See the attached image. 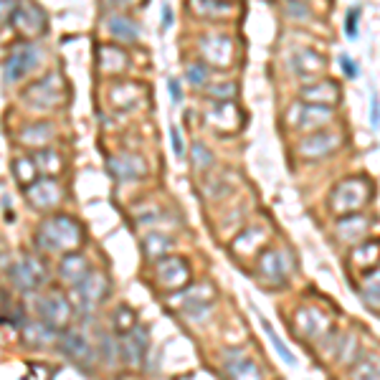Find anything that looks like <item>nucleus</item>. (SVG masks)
<instances>
[{"label": "nucleus", "instance_id": "f257e3e1", "mask_svg": "<svg viewBox=\"0 0 380 380\" xmlns=\"http://www.w3.org/2000/svg\"><path fill=\"white\" fill-rule=\"evenodd\" d=\"M34 241L41 251H46V254L66 256V254H74L81 246V241H84V228H81V223H76L74 218L58 213V216L46 218V221L41 223Z\"/></svg>", "mask_w": 380, "mask_h": 380}, {"label": "nucleus", "instance_id": "f03ea898", "mask_svg": "<svg viewBox=\"0 0 380 380\" xmlns=\"http://www.w3.org/2000/svg\"><path fill=\"white\" fill-rule=\"evenodd\" d=\"M370 200V183L363 178H347V180L337 183L332 195H329V208L337 216H350V213H360L365 203Z\"/></svg>", "mask_w": 380, "mask_h": 380}, {"label": "nucleus", "instance_id": "7ed1b4c3", "mask_svg": "<svg viewBox=\"0 0 380 380\" xmlns=\"http://www.w3.org/2000/svg\"><path fill=\"white\" fill-rule=\"evenodd\" d=\"M36 314H38L41 322H46L48 327L63 332L66 324L71 322V317H74V307L66 299V294L51 292V294H41L38 299H36Z\"/></svg>", "mask_w": 380, "mask_h": 380}, {"label": "nucleus", "instance_id": "20e7f679", "mask_svg": "<svg viewBox=\"0 0 380 380\" xmlns=\"http://www.w3.org/2000/svg\"><path fill=\"white\" fill-rule=\"evenodd\" d=\"M38 63H41V48L36 43L13 46V51L8 53V58H6V68H3L6 81L8 84H18V81L26 79Z\"/></svg>", "mask_w": 380, "mask_h": 380}, {"label": "nucleus", "instance_id": "39448f33", "mask_svg": "<svg viewBox=\"0 0 380 380\" xmlns=\"http://www.w3.org/2000/svg\"><path fill=\"white\" fill-rule=\"evenodd\" d=\"M48 279L46 264L36 256H23L16 267H11V282L18 292L23 294H34L43 287V282Z\"/></svg>", "mask_w": 380, "mask_h": 380}, {"label": "nucleus", "instance_id": "423d86ee", "mask_svg": "<svg viewBox=\"0 0 380 380\" xmlns=\"http://www.w3.org/2000/svg\"><path fill=\"white\" fill-rule=\"evenodd\" d=\"M155 282L163 289H183L190 282V267L180 256H165L155 264Z\"/></svg>", "mask_w": 380, "mask_h": 380}, {"label": "nucleus", "instance_id": "0eeeda50", "mask_svg": "<svg viewBox=\"0 0 380 380\" xmlns=\"http://www.w3.org/2000/svg\"><path fill=\"white\" fill-rule=\"evenodd\" d=\"M61 94H63V84L56 74H48L43 76L41 81H36L29 91H26V102L31 104L34 109H41V112H48L53 109L58 102H61Z\"/></svg>", "mask_w": 380, "mask_h": 380}, {"label": "nucleus", "instance_id": "6e6552de", "mask_svg": "<svg viewBox=\"0 0 380 380\" xmlns=\"http://www.w3.org/2000/svg\"><path fill=\"white\" fill-rule=\"evenodd\" d=\"M342 145V137L337 132H329V130H317V132H309L304 140L297 145L302 158L307 160H319V158H327L332 155L337 148Z\"/></svg>", "mask_w": 380, "mask_h": 380}, {"label": "nucleus", "instance_id": "1a4fd4ad", "mask_svg": "<svg viewBox=\"0 0 380 380\" xmlns=\"http://www.w3.org/2000/svg\"><path fill=\"white\" fill-rule=\"evenodd\" d=\"M74 292L81 302V309H94V307H99L109 297V279L104 277L102 272H94V269H91V272L76 284Z\"/></svg>", "mask_w": 380, "mask_h": 380}, {"label": "nucleus", "instance_id": "9d476101", "mask_svg": "<svg viewBox=\"0 0 380 380\" xmlns=\"http://www.w3.org/2000/svg\"><path fill=\"white\" fill-rule=\"evenodd\" d=\"M332 120V107L327 104H299L297 112H292V125L299 132H317L324 130V125Z\"/></svg>", "mask_w": 380, "mask_h": 380}, {"label": "nucleus", "instance_id": "9b49d317", "mask_svg": "<svg viewBox=\"0 0 380 380\" xmlns=\"http://www.w3.org/2000/svg\"><path fill=\"white\" fill-rule=\"evenodd\" d=\"M13 23L23 36H41L46 31V16L34 0H21L13 11Z\"/></svg>", "mask_w": 380, "mask_h": 380}, {"label": "nucleus", "instance_id": "f8f14e48", "mask_svg": "<svg viewBox=\"0 0 380 380\" xmlns=\"http://www.w3.org/2000/svg\"><path fill=\"white\" fill-rule=\"evenodd\" d=\"M294 324L307 340H319L329 329V317L317 307H302L294 314Z\"/></svg>", "mask_w": 380, "mask_h": 380}, {"label": "nucleus", "instance_id": "ddd939ff", "mask_svg": "<svg viewBox=\"0 0 380 380\" xmlns=\"http://www.w3.org/2000/svg\"><path fill=\"white\" fill-rule=\"evenodd\" d=\"M287 274H289V267H287L284 251L269 249L259 256V277L267 284H284L287 282Z\"/></svg>", "mask_w": 380, "mask_h": 380}, {"label": "nucleus", "instance_id": "4468645a", "mask_svg": "<svg viewBox=\"0 0 380 380\" xmlns=\"http://www.w3.org/2000/svg\"><path fill=\"white\" fill-rule=\"evenodd\" d=\"M26 198H29V203L34 205V208L51 210V208H56L58 200H61V188H58V183L43 178V180H36L34 185H29Z\"/></svg>", "mask_w": 380, "mask_h": 380}, {"label": "nucleus", "instance_id": "2eb2a0df", "mask_svg": "<svg viewBox=\"0 0 380 380\" xmlns=\"http://www.w3.org/2000/svg\"><path fill=\"white\" fill-rule=\"evenodd\" d=\"M58 347H61L63 355H66L68 360H74L76 365H89L91 360H94V350H91V345L86 342V337L79 335V332H66V329H63L61 337H58Z\"/></svg>", "mask_w": 380, "mask_h": 380}, {"label": "nucleus", "instance_id": "dca6fc26", "mask_svg": "<svg viewBox=\"0 0 380 380\" xmlns=\"http://www.w3.org/2000/svg\"><path fill=\"white\" fill-rule=\"evenodd\" d=\"M200 53L208 58L210 63H216V66H228L233 58V43L226 38V36H203L200 38Z\"/></svg>", "mask_w": 380, "mask_h": 380}, {"label": "nucleus", "instance_id": "f3484780", "mask_svg": "<svg viewBox=\"0 0 380 380\" xmlns=\"http://www.w3.org/2000/svg\"><path fill=\"white\" fill-rule=\"evenodd\" d=\"M145 350H148V332L145 327H132L130 332L122 335V355L130 365H140L145 358Z\"/></svg>", "mask_w": 380, "mask_h": 380}, {"label": "nucleus", "instance_id": "a211bd4d", "mask_svg": "<svg viewBox=\"0 0 380 380\" xmlns=\"http://www.w3.org/2000/svg\"><path fill=\"white\" fill-rule=\"evenodd\" d=\"M289 66L294 68V74H299L302 79H312V76H317L324 68V58L317 51H312V48H299V51L292 53Z\"/></svg>", "mask_w": 380, "mask_h": 380}, {"label": "nucleus", "instance_id": "6ab92c4d", "mask_svg": "<svg viewBox=\"0 0 380 380\" xmlns=\"http://www.w3.org/2000/svg\"><path fill=\"white\" fill-rule=\"evenodd\" d=\"M89 272H91L89 261H86L79 251H74V254H66L61 259V264H58V277H61L63 282L71 284V287H76V284H79Z\"/></svg>", "mask_w": 380, "mask_h": 380}, {"label": "nucleus", "instance_id": "aec40b11", "mask_svg": "<svg viewBox=\"0 0 380 380\" xmlns=\"http://www.w3.org/2000/svg\"><path fill=\"white\" fill-rule=\"evenodd\" d=\"M226 375L228 380H261V370L254 360H249L241 352H233L226 360Z\"/></svg>", "mask_w": 380, "mask_h": 380}, {"label": "nucleus", "instance_id": "412c9836", "mask_svg": "<svg viewBox=\"0 0 380 380\" xmlns=\"http://www.w3.org/2000/svg\"><path fill=\"white\" fill-rule=\"evenodd\" d=\"M109 168H112L117 180H137V178L145 175V163H142L140 158H135V155L112 158L109 160Z\"/></svg>", "mask_w": 380, "mask_h": 380}, {"label": "nucleus", "instance_id": "4be33fe9", "mask_svg": "<svg viewBox=\"0 0 380 380\" xmlns=\"http://www.w3.org/2000/svg\"><path fill=\"white\" fill-rule=\"evenodd\" d=\"M370 221L360 213H350V216H342V221L337 223V236L340 241H360L368 231Z\"/></svg>", "mask_w": 380, "mask_h": 380}, {"label": "nucleus", "instance_id": "5701e85b", "mask_svg": "<svg viewBox=\"0 0 380 380\" xmlns=\"http://www.w3.org/2000/svg\"><path fill=\"white\" fill-rule=\"evenodd\" d=\"M107 31L117 41H137L140 38V26L125 16H109L107 18Z\"/></svg>", "mask_w": 380, "mask_h": 380}, {"label": "nucleus", "instance_id": "b1692460", "mask_svg": "<svg viewBox=\"0 0 380 380\" xmlns=\"http://www.w3.org/2000/svg\"><path fill=\"white\" fill-rule=\"evenodd\" d=\"M99 66L102 71L112 74V71H125L130 66V58L122 48H114V46H102V51H99Z\"/></svg>", "mask_w": 380, "mask_h": 380}, {"label": "nucleus", "instance_id": "393cba45", "mask_svg": "<svg viewBox=\"0 0 380 380\" xmlns=\"http://www.w3.org/2000/svg\"><path fill=\"white\" fill-rule=\"evenodd\" d=\"M352 264H355V269H360L363 274L373 272L375 264L380 261V244H363L358 246V249L352 251Z\"/></svg>", "mask_w": 380, "mask_h": 380}, {"label": "nucleus", "instance_id": "a878e982", "mask_svg": "<svg viewBox=\"0 0 380 380\" xmlns=\"http://www.w3.org/2000/svg\"><path fill=\"white\" fill-rule=\"evenodd\" d=\"M26 342L29 345H51V342H58V337H61V332L53 327H48L46 322H36V324H29L26 327Z\"/></svg>", "mask_w": 380, "mask_h": 380}, {"label": "nucleus", "instance_id": "bb28decb", "mask_svg": "<svg viewBox=\"0 0 380 380\" xmlns=\"http://www.w3.org/2000/svg\"><path fill=\"white\" fill-rule=\"evenodd\" d=\"M31 160H34L36 170H38L41 175H56L63 168V160L56 155V150H36V155Z\"/></svg>", "mask_w": 380, "mask_h": 380}, {"label": "nucleus", "instance_id": "cd10ccee", "mask_svg": "<svg viewBox=\"0 0 380 380\" xmlns=\"http://www.w3.org/2000/svg\"><path fill=\"white\" fill-rule=\"evenodd\" d=\"M350 380H380V355H365L352 368Z\"/></svg>", "mask_w": 380, "mask_h": 380}, {"label": "nucleus", "instance_id": "c85d7f7f", "mask_svg": "<svg viewBox=\"0 0 380 380\" xmlns=\"http://www.w3.org/2000/svg\"><path fill=\"white\" fill-rule=\"evenodd\" d=\"M363 299H365V304H368V307L380 309V269H373V272L365 274Z\"/></svg>", "mask_w": 380, "mask_h": 380}, {"label": "nucleus", "instance_id": "c756f323", "mask_svg": "<svg viewBox=\"0 0 380 380\" xmlns=\"http://www.w3.org/2000/svg\"><path fill=\"white\" fill-rule=\"evenodd\" d=\"M236 117H239V114H236V109H233L231 102H221L210 109V120L218 122V127L226 132L236 130Z\"/></svg>", "mask_w": 380, "mask_h": 380}, {"label": "nucleus", "instance_id": "7c9ffc66", "mask_svg": "<svg viewBox=\"0 0 380 380\" xmlns=\"http://www.w3.org/2000/svg\"><path fill=\"white\" fill-rule=\"evenodd\" d=\"M18 137H21L23 145H43V142H48L53 137V130H51V125H36V127L21 130Z\"/></svg>", "mask_w": 380, "mask_h": 380}, {"label": "nucleus", "instance_id": "2f4dec72", "mask_svg": "<svg viewBox=\"0 0 380 380\" xmlns=\"http://www.w3.org/2000/svg\"><path fill=\"white\" fill-rule=\"evenodd\" d=\"M261 239H264V228H249V231H244L239 239H236L233 249L241 251V254H254V251L259 249Z\"/></svg>", "mask_w": 380, "mask_h": 380}, {"label": "nucleus", "instance_id": "473e14b6", "mask_svg": "<svg viewBox=\"0 0 380 380\" xmlns=\"http://www.w3.org/2000/svg\"><path fill=\"white\" fill-rule=\"evenodd\" d=\"M36 173L38 170H36V165L31 158H18L16 163H13V175H16V180L23 183L26 188L36 183Z\"/></svg>", "mask_w": 380, "mask_h": 380}, {"label": "nucleus", "instance_id": "72a5a7b5", "mask_svg": "<svg viewBox=\"0 0 380 380\" xmlns=\"http://www.w3.org/2000/svg\"><path fill=\"white\" fill-rule=\"evenodd\" d=\"M261 327H264V332H267V337H269V340H272L274 350L279 352V358H282L287 365H294V363H297V358H294V355H292V350H289V347H287V342H284L282 337H279L277 332H274V327H272V324H269L267 319H261Z\"/></svg>", "mask_w": 380, "mask_h": 380}, {"label": "nucleus", "instance_id": "f704fd0d", "mask_svg": "<svg viewBox=\"0 0 380 380\" xmlns=\"http://www.w3.org/2000/svg\"><path fill=\"white\" fill-rule=\"evenodd\" d=\"M173 241L168 239V236H163V233H150L148 239H145V251H148L150 259H158V256H163L165 251H170Z\"/></svg>", "mask_w": 380, "mask_h": 380}, {"label": "nucleus", "instance_id": "c9c22d12", "mask_svg": "<svg viewBox=\"0 0 380 380\" xmlns=\"http://www.w3.org/2000/svg\"><path fill=\"white\" fill-rule=\"evenodd\" d=\"M137 324L135 314H132V309H127V307H120V312L114 314V327H117V332L120 335H125V332H130L132 327Z\"/></svg>", "mask_w": 380, "mask_h": 380}, {"label": "nucleus", "instance_id": "e433bc0d", "mask_svg": "<svg viewBox=\"0 0 380 380\" xmlns=\"http://www.w3.org/2000/svg\"><path fill=\"white\" fill-rule=\"evenodd\" d=\"M193 165H195V170H205V168L213 165V155H210V150L205 148V145H200V142L193 145Z\"/></svg>", "mask_w": 380, "mask_h": 380}, {"label": "nucleus", "instance_id": "4c0bfd02", "mask_svg": "<svg viewBox=\"0 0 380 380\" xmlns=\"http://www.w3.org/2000/svg\"><path fill=\"white\" fill-rule=\"evenodd\" d=\"M188 81L193 86H203L205 81H208V68H205L203 63H190V66H188Z\"/></svg>", "mask_w": 380, "mask_h": 380}, {"label": "nucleus", "instance_id": "58836bf2", "mask_svg": "<svg viewBox=\"0 0 380 380\" xmlns=\"http://www.w3.org/2000/svg\"><path fill=\"white\" fill-rule=\"evenodd\" d=\"M358 18H360V11H358V8H352V11L347 13V21H345V34H347V38H355V36H358Z\"/></svg>", "mask_w": 380, "mask_h": 380}, {"label": "nucleus", "instance_id": "ea45409f", "mask_svg": "<svg viewBox=\"0 0 380 380\" xmlns=\"http://www.w3.org/2000/svg\"><path fill=\"white\" fill-rule=\"evenodd\" d=\"M170 142H173V153H175L178 158H183V155H185V145H183V135L178 127H170Z\"/></svg>", "mask_w": 380, "mask_h": 380}, {"label": "nucleus", "instance_id": "a19ab883", "mask_svg": "<svg viewBox=\"0 0 380 380\" xmlns=\"http://www.w3.org/2000/svg\"><path fill=\"white\" fill-rule=\"evenodd\" d=\"M340 63H342V71H345L347 79H355V76H358V66H355V61H352L347 53H342L340 56Z\"/></svg>", "mask_w": 380, "mask_h": 380}, {"label": "nucleus", "instance_id": "79ce46f5", "mask_svg": "<svg viewBox=\"0 0 380 380\" xmlns=\"http://www.w3.org/2000/svg\"><path fill=\"white\" fill-rule=\"evenodd\" d=\"M370 125L378 127L380 125V112H378V97H370Z\"/></svg>", "mask_w": 380, "mask_h": 380}, {"label": "nucleus", "instance_id": "37998d69", "mask_svg": "<svg viewBox=\"0 0 380 380\" xmlns=\"http://www.w3.org/2000/svg\"><path fill=\"white\" fill-rule=\"evenodd\" d=\"M170 97H173V102H175V104L183 102V89H180V84H178L175 79H170Z\"/></svg>", "mask_w": 380, "mask_h": 380}, {"label": "nucleus", "instance_id": "c03bdc74", "mask_svg": "<svg viewBox=\"0 0 380 380\" xmlns=\"http://www.w3.org/2000/svg\"><path fill=\"white\" fill-rule=\"evenodd\" d=\"M107 8H122V6H132V3H137V0H102Z\"/></svg>", "mask_w": 380, "mask_h": 380}]
</instances>
